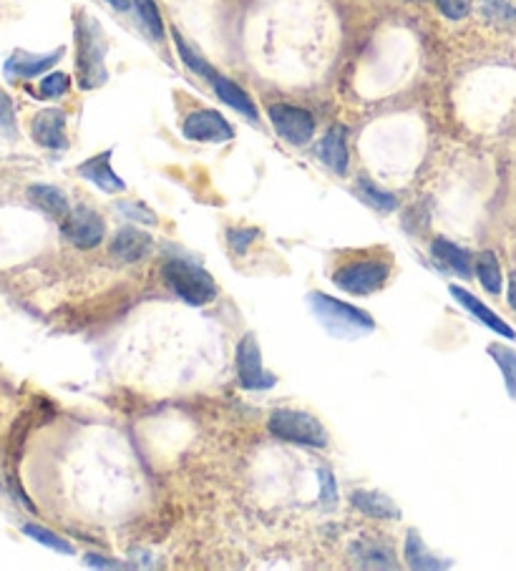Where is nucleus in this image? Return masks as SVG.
Instances as JSON below:
<instances>
[{
  "label": "nucleus",
  "mask_w": 516,
  "mask_h": 571,
  "mask_svg": "<svg viewBox=\"0 0 516 571\" xmlns=\"http://www.w3.org/2000/svg\"><path fill=\"white\" fill-rule=\"evenodd\" d=\"M318 478H320V501H323V506H333L335 499H338V488H335L333 473H330L328 468H320Z\"/></svg>",
  "instance_id": "obj_32"
},
{
  "label": "nucleus",
  "mask_w": 516,
  "mask_h": 571,
  "mask_svg": "<svg viewBox=\"0 0 516 571\" xmlns=\"http://www.w3.org/2000/svg\"><path fill=\"white\" fill-rule=\"evenodd\" d=\"M31 136L36 144L46 146V149H66V114L61 109H43L33 116L31 121Z\"/></svg>",
  "instance_id": "obj_10"
},
{
  "label": "nucleus",
  "mask_w": 516,
  "mask_h": 571,
  "mask_svg": "<svg viewBox=\"0 0 516 571\" xmlns=\"http://www.w3.org/2000/svg\"><path fill=\"white\" fill-rule=\"evenodd\" d=\"M68 86H71V78L66 73H48L41 81V86H38V94H41V99H58V96L66 94Z\"/></svg>",
  "instance_id": "obj_28"
},
{
  "label": "nucleus",
  "mask_w": 516,
  "mask_h": 571,
  "mask_svg": "<svg viewBox=\"0 0 516 571\" xmlns=\"http://www.w3.org/2000/svg\"><path fill=\"white\" fill-rule=\"evenodd\" d=\"M318 156L335 174L348 172V144H345L343 126H333V129L323 136V141H320L318 146Z\"/></svg>",
  "instance_id": "obj_16"
},
{
  "label": "nucleus",
  "mask_w": 516,
  "mask_h": 571,
  "mask_svg": "<svg viewBox=\"0 0 516 571\" xmlns=\"http://www.w3.org/2000/svg\"><path fill=\"white\" fill-rule=\"evenodd\" d=\"M104 219L89 207H79L76 212L68 214L63 219V234H66L68 242L79 250H94L104 242Z\"/></svg>",
  "instance_id": "obj_9"
},
{
  "label": "nucleus",
  "mask_w": 516,
  "mask_h": 571,
  "mask_svg": "<svg viewBox=\"0 0 516 571\" xmlns=\"http://www.w3.org/2000/svg\"><path fill=\"white\" fill-rule=\"evenodd\" d=\"M358 189L363 192V197L368 199L373 207L381 209V212H393V209L398 207L396 197H393V194H388V192H383V189H378L376 184L371 182V179H365V177L358 179Z\"/></svg>",
  "instance_id": "obj_27"
},
{
  "label": "nucleus",
  "mask_w": 516,
  "mask_h": 571,
  "mask_svg": "<svg viewBox=\"0 0 516 571\" xmlns=\"http://www.w3.org/2000/svg\"><path fill=\"white\" fill-rule=\"evenodd\" d=\"M237 380L247 390H267L277 383L275 375L262 368V350L255 335H245L237 345Z\"/></svg>",
  "instance_id": "obj_7"
},
{
  "label": "nucleus",
  "mask_w": 516,
  "mask_h": 571,
  "mask_svg": "<svg viewBox=\"0 0 516 571\" xmlns=\"http://www.w3.org/2000/svg\"><path fill=\"white\" fill-rule=\"evenodd\" d=\"M476 275H479L481 285H484L486 292L491 295H499L501 292V267L499 260H496L494 252H481L476 257Z\"/></svg>",
  "instance_id": "obj_22"
},
{
  "label": "nucleus",
  "mask_w": 516,
  "mask_h": 571,
  "mask_svg": "<svg viewBox=\"0 0 516 571\" xmlns=\"http://www.w3.org/2000/svg\"><path fill=\"white\" fill-rule=\"evenodd\" d=\"M174 46H177L179 58H182L184 66H187L189 71L197 73V76H202V78H207V81H212V78L217 76V71H214V68L209 66L207 61H204L202 53L194 51V48L187 43V38H184L179 31H174Z\"/></svg>",
  "instance_id": "obj_21"
},
{
  "label": "nucleus",
  "mask_w": 516,
  "mask_h": 571,
  "mask_svg": "<svg viewBox=\"0 0 516 571\" xmlns=\"http://www.w3.org/2000/svg\"><path fill=\"white\" fill-rule=\"evenodd\" d=\"M489 355L501 368V373H504V380H506V390H509L511 398L516 400V350L494 343V345H489Z\"/></svg>",
  "instance_id": "obj_24"
},
{
  "label": "nucleus",
  "mask_w": 516,
  "mask_h": 571,
  "mask_svg": "<svg viewBox=\"0 0 516 571\" xmlns=\"http://www.w3.org/2000/svg\"><path fill=\"white\" fill-rule=\"evenodd\" d=\"M451 295H454L456 302H459V305H464L466 310H469L471 315L476 317V320L484 322V325H486V328H489V330H494L496 335H501V338L516 340L514 328H511V325H506V322L501 320V317L496 315L494 310H489V307H486L484 302L479 300V297L471 295L469 290H461L459 285H451Z\"/></svg>",
  "instance_id": "obj_13"
},
{
  "label": "nucleus",
  "mask_w": 516,
  "mask_h": 571,
  "mask_svg": "<svg viewBox=\"0 0 516 571\" xmlns=\"http://www.w3.org/2000/svg\"><path fill=\"white\" fill-rule=\"evenodd\" d=\"M406 561L411 569H446V566H451V564H444L441 559H436V556L426 549V544H423L421 536H418L416 531H408Z\"/></svg>",
  "instance_id": "obj_20"
},
{
  "label": "nucleus",
  "mask_w": 516,
  "mask_h": 571,
  "mask_svg": "<svg viewBox=\"0 0 516 571\" xmlns=\"http://www.w3.org/2000/svg\"><path fill=\"white\" fill-rule=\"evenodd\" d=\"M350 501H353L355 509H360L365 516H371V519H401V509H398L388 496L376 494V491H355V494L350 496Z\"/></svg>",
  "instance_id": "obj_17"
},
{
  "label": "nucleus",
  "mask_w": 516,
  "mask_h": 571,
  "mask_svg": "<svg viewBox=\"0 0 516 571\" xmlns=\"http://www.w3.org/2000/svg\"><path fill=\"white\" fill-rule=\"evenodd\" d=\"M109 6H114L116 11H129V6H131V0H106Z\"/></svg>",
  "instance_id": "obj_36"
},
{
  "label": "nucleus",
  "mask_w": 516,
  "mask_h": 571,
  "mask_svg": "<svg viewBox=\"0 0 516 571\" xmlns=\"http://www.w3.org/2000/svg\"><path fill=\"white\" fill-rule=\"evenodd\" d=\"M106 36L94 16L79 11L76 16V71H79V86L84 91L99 89L106 84Z\"/></svg>",
  "instance_id": "obj_1"
},
{
  "label": "nucleus",
  "mask_w": 516,
  "mask_h": 571,
  "mask_svg": "<svg viewBox=\"0 0 516 571\" xmlns=\"http://www.w3.org/2000/svg\"><path fill=\"white\" fill-rule=\"evenodd\" d=\"M23 534L31 536V539H36L38 544L48 546V549H53V551H61V554H73V546L68 544L66 539H61V536L53 534V531L43 529V526L26 524V526H23Z\"/></svg>",
  "instance_id": "obj_26"
},
{
  "label": "nucleus",
  "mask_w": 516,
  "mask_h": 571,
  "mask_svg": "<svg viewBox=\"0 0 516 571\" xmlns=\"http://www.w3.org/2000/svg\"><path fill=\"white\" fill-rule=\"evenodd\" d=\"M152 250V237L136 227H124L116 232L114 242H111V255L119 257L124 262H136L146 257V252Z\"/></svg>",
  "instance_id": "obj_14"
},
{
  "label": "nucleus",
  "mask_w": 516,
  "mask_h": 571,
  "mask_svg": "<svg viewBox=\"0 0 516 571\" xmlns=\"http://www.w3.org/2000/svg\"><path fill=\"white\" fill-rule=\"evenodd\" d=\"M257 237H260V229H252V227H235L227 232V242H230L235 255H245L247 247H250Z\"/></svg>",
  "instance_id": "obj_29"
},
{
  "label": "nucleus",
  "mask_w": 516,
  "mask_h": 571,
  "mask_svg": "<svg viewBox=\"0 0 516 571\" xmlns=\"http://www.w3.org/2000/svg\"><path fill=\"white\" fill-rule=\"evenodd\" d=\"M388 277H391V265L388 262L360 260L335 270L333 282L335 287L350 292V295H373V292L386 287Z\"/></svg>",
  "instance_id": "obj_5"
},
{
  "label": "nucleus",
  "mask_w": 516,
  "mask_h": 571,
  "mask_svg": "<svg viewBox=\"0 0 516 571\" xmlns=\"http://www.w3.org/2000/svg\"><path fill=\"white\" fill-rule=\"evenodd\" d=\"M63 56V48H56L51 53H26V51H16L11 58L6 61L3 71H6L8 78H36L41 73H46L48 68L56 66Z\"/></svg>",
  "instance_id": "obj_12"
},
{
  "label": "nucleus",
  "mask_w": 516,
  "mask_h": 571,
  "mask_svg": "<svg viewBox=\"0 0 516 571\" xmlns=\"http://www.w3.org/2000/svg\"><path fill=\"white\" fill-rule=\"evenodd\" d=\"M272 126H275L277 136L285 139L292 146H305L313 141L315 136V119L310 111L300 109L292 104H272L267 109Z\"/></svg>",
  "instance_id": "obj_6"
},
{
  "label": "nucleus",
  "mask_w": 516,
  "mask_h": 571,
  "mask_svg": "<svg viewBox=\"0 0 516 571\" xmlns=\"http://www.w3.org/2000/svg\"><path fill=\"white\" fill-rule=\"evenodd\" d=\"M119 212L126 214L129 219H136V222H141V224H157V214L139 202H121Z\"/></svg>",
  "instance_id": "obj_31"
},
{
  "label": "nucleus",
  "mask_w": 516,
  "mask_h": 571,
  "mask_svg": "<svg viewBox=\"0 0 516 571\" xmlns=\"http://www.w3.org/2000/svg\"><path fill=\"white\" fill-rule=\"evenodd\" d=\"M486 13L491 18H504V21H516V6L506 0H486Z\"/></svg>",
  "instance_id": "obj_34"
},
{
  "label": "nucleus",
  "mask_w": 516,
  "mask_h": 571,
  "mask_svg": "<svg viewBox=\"0 0 516 571\" xmlns=\"http://www.w3.org/2000/svg\"><path fill=\"white\" fill-rule=\"evenodd\" d=\"M471 3L474 0H436V8L449 21H461V18H466L471 13Z\"/></svg>",
  "instance_id": "obj_30"
},
{
  "label": "nucleus",
  "mask_w": 516,
  "mask_h": 571,
  "mask_svg": "<svg viewBox=\"0 0 516 571\" xmlns=\"http://www.w3.org/2000/svg\"><path fill=\"white\" fill-rule=\"evenodd\" d=\"M431 252L438 262L449 265L456 275L471 277V255L466 250H461L459 244L449 242V239H436L431 244Z\"/></svg>",
  "instance_id": "obj_19"
},
{
  "label": "nucleus",
  "mask_w": 516,
  "mask_h": 571,
  "mask_svg": "<svg viewBox=\"0 0 516 571\" xmlns=\"http://www.w3.org/2000/svg\"><path fill=\"white\" fill-rule=\"evenodd\" d=\"M28 197H31V202L36 204L38 209H43V212L53 219H66L68 214H71L66 194L56 187H48V184H33V187L28 189Z\"/></svg>",
  "instance_id": "obj_18"
},
{
  "label": "nucleus",
  "mask_w": 516,
  "mask_h": 571,
  "mask_svg": "<svg viewBox=\"0 0 516 571\" xmlns=\"http://www.w3.org/2000/svg\"><path fill=\"white\" fill-rule=\"evenodd\" d=\"M212 84V89H214V94L219 96V101H225L230 109H235V111H240L242 116H247L250 121H257V106H255V101L247 96V91L245 89H240V86L235 84V81H230L227 76H222V73H217V76L209 81Z\"/></svg>",
  "instance_id": "obj_15"
},
{
  "label": "nucleus",
  "mask_w": 516,
  "mask_h": 571,
  "mask_svg": "<svg viewBox=\"0 0 516 571\" xmlns=\"http://www.w3.org/2000/svg\"><path fill=\"white\" fill-rule=\"evenodd\" d=\"M131 6L136 8V16H139L141 26L146 28V33H149L154 41H162L164 23H162V13H159L157 3H154V0H131Z\"/></svg>",
  "instance_id": "obj_23"
},
{
  "label": "nucleus",
  "mask_w": 516,
  "mask_h": 571,
  "mask_svg": "<svg viewBox=\"0 0 516 571\" xmlns=\"http://www.w3.org/2000/svg\"><path fill=\"white\" fill-rule=\"evenodd\" d=\"M308 305L313 315L318 317L320 325L338 340H358L376 330V322L368 312L348 305V302L335 300L325 292H310Z\"/></svg>",
  "instance_id": "obj_2"
},
{
  "label": "nucleus",
  "mask_w": 516,
  "mask_h": 571,
  "mask_svg": "<svg viewBox=\"0 0 516 571\" xmlns=\"http://www.w3.org/2000/svg\"><path fill=\"white\" fill-rule=\"evenodd\" d=\"M182 131L187 139L207 141V144H227V141L235 139V129H232L230 121L219 114V111L212 109L192 111V114L184 119Z\"/></svg>",
  "instance_id": "obj_8"
},
{
  "label": "nucleus",
  "mask_w": 516,
  "mask_h": 571,
  "mask_svg": "<svg viewBox=\"0 0 516 571\" xmlns=\"http://www.w3.org/2000/svg\"><path fill=\"white\" fill-rule=\"evenodd\" d=\"M76 172H79V177H84L86 182H91L94 187H99L101 192L106 194H119L126 189L124 179L111 169V149L86 159L84 164H79Z\"/></svg>",
  "instance_id": "obj_11"
},
{
  "label": "nucleus",
  "mask_w": 516,
  "mask_h": 571,
  "mask_svg": "<svg viewBox=\"0 0 516 571\" xmlns=\"http://www.w3.org/2000/svg\"><path fill=\"white\" fill-rule=\"evenodd\" d=\"M353 554L358 556L360 566H383V569H393L396 566L393 551L381 544H358L353 549Z\"/></svg>",
  "instance_id": "obj_25"
},
{
  "label": "nucleus",
  "mask_w": 516,
  "mask_h": 571,
  "mask_svg": "<svg viewBox=\"0 0 516 571\" xmlns=\"http://www.w3.org/2000/svg\"><path fill=\"white\" fill-rule=\"evenodd\" d=\"M0 126L6 131H16V109H13V99L0 89Z\"/></svg>",
  "instance_id": "obj_33"
},
{
  "label": "nucleus",
  "mask_w": 516,
  "mask_h": 571,
  "mask_svg": "<svg viewBox=\"0 0 516 571\" xmlns=\"http://www.w3.org/2000/svg\"><path fill=\"white\" fill-rule=\"evenodd\" d=\"M162 275L167 280V285L182 297L184 302L194 307H204L209 302H214L217 297V282L212 280L207 270H202L199 265L187 260H169L162 267Z\"/></svg>",
  "instance_id": "obj_3"
},
{
  "label": "nucleus",
  "mask_w": 516,
  "mask_h": 571,
  "mask_svg": "<svg viewBox=\"0 0 516 571\" xmlns=\"http://www.w3.org/2000/svg\"><path fill=\"white\" fill-rule=\"evenodd\" d=\"M267 428L275 438L287 443H298V446L325 448L328 446V431L315 416L305 411H292V408H280L270 416Z\"/></svg>",
  "instance_id": "obj_4"
},
{
  "label": "nucleus",
  "mask_w": 516,
  "mask_h": 571,
  "mask_svg": "<svg viewBox=\"0 0 516 571\" xmlns=\"http://www.w3.org/2000/svg\"><path fill=\"white\" fill-rule=\"evenodd\" d=\"M509 305L514 307V312H516V272L509 277Z\"/></svg>",
  "instance_id": "obj_35"
}]
</instances>
